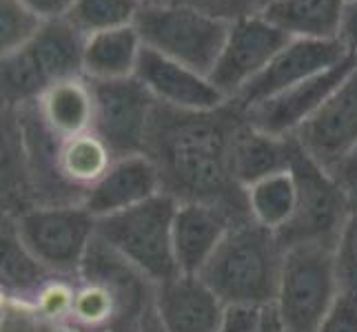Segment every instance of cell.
Here are the masks:
<instances>
[{"label": "cell", "instance_id": "cell-1", "mask_svg": "<svg viewBox=\"0 0 357 332\" xmlns=\"http://www.w3.org/2000/svg\"><path fill=\"white\" fill-rule=\"evenodd\" d=\"M229 104L208 113L169 109L155 104L144 155L155 164L162 193L178 202H204L229 208L238 217H249L244 189L231 177V140L240 116L233 102L231 116H225ZM251 219V217H249Z\"/></svg>", "mask_w": 357, "mask_h": 332}, {"label": "cell", "instance_id": "cell-2", "mask_svg": "<svg viewBox=\"0 0 357 332\" xmlns=\"http://www.w3.org/2000/svg\"><path fill=\"white\" fill-rule=\"evenodd\" d=\"M153 281L96 237L78 275L73 277L65 330L135 332L153 310Z\"/></svg>", "mask_w": 357, "mask_h": 332}, {"label": "cell", "instance_id": "cell-3", "mask_svg": "<svg viewBox=\"0 0 357 332\" xmlns=\"http://www.w3.org/2000/svg\"><path fill=\"white\" fill-rule=\"evenodd\" d=\"M282 257L284 248L275 232L242 219L227 230L198 277L227 308H266L275 301Z\"/></svg>", "mask_w": 357, "mask_h": 332}, {"label": "cell", "instance_id": "cell-4", "mask_svg": "<svg viewBox=\"0 0 357 332\" xmlns=\"http://www.w3.org/2000/svg\"><path fill=\"white\" fill-rule=\"evenodd\" d=\"M84 38L69 20L43 22L20 52L0 63V104L20 111L56 82L82 76Z\"/></svg>", "mask_w": 357, "mask_h": 332}, {"label": "cell", "instance_id": "cell-5", "mask_svg": "<svg viewBox=\"0 0 357 332\" xmlns=\"http://www.w3.org/2000/svg\"><path fill=\"white\" fill-rule=\"evenodd\" d=\"M176 208V198L158 193L127 211L96 219V237L138 268L155 286L167 284L180 275L171 242Z\"/></svg>", "mask_w": 357, "mask_h": 332}, {"label": "cell", "instance_id": "cell-6", "mask_svg": "<svg viewBox=\"0 0 357 332\" xmlns=\"http://www.w3.org/2000/svg\"><path fill=\"white\" fill-rule=\"evenodd\" d=\"M340 294L333 248L317 244L284 248L273 310L287 332H315Z\"/></svg>", "mask_w": 357, "mask_h": 332}, {"label": "cell", "instance_id": "cell-7", "mask_svg": "<svg viewBox=\"0 0 357 332\" xmlns=\"http://www.w3.org/2000/svg\"><path fill=\"white\" fill-rule=\"evenodd\" d=\"M144 47L208 76L229 35L231 22L184 5H144L135 16Z\"/></svg>", "mask_w": 357, "mask_h": 332}, {"label": "cell", "instance_id": "cell-8", "mask_svg": "<svg viewBox=\"0 0 357 332\" xmlns=\"http://www.w3.org/2000/svg\"><path fill=\"white\" fill-rule=\"evenodd\" d=\"M291 171L298 184V211L291 224L278 235L282 248L298 244H317L335 248L340 230L349 213L351 189L306 155L300 146L291 159Z\"/></svg>", "mask_w": 357, "mask_h": 332}, {"label": "cell", "instance_id": "cell-9", "mask_svg": "<svg viewBox=\"0 0 357 332\" xmlns=\"http://www.w3.org/2000/svg\"><path fill=\"white\" fill-rule=\"evenodd\" d=\"M31 255L58 277H76L96 239V217L82 204H33L16 219Z\"/></svg>", "mask_w": 357, "mask_h": 332}, {"label": "cell", "instance_id": "cell-10", "mask_svg": "<svg viewBox=\"0 0 357 332\" xmlns=\"http://www.w3.org/2000/svg\"><path fill=\"white\" fill-rule=\"evenodd\" d=\"M93 95L91 131L102 140L114 159L144 153L155 111V97L131 76L120 80H89Z\"/></svg>", "mask_w": 357, "mask_h": 332}, {"label": "cell", "instance_id": "cell-11", "mask_svg": "<svg viewBox=\"0 0 357 332\" xmlns=\"http://www.w3.org/2000/svg\"><path fill=\"white\" fill-rule=\"evenodd\" d=\"M289 40L291 35L268 22L262 14L233 20L208 80L233 100L253 78L260 76Z\"/></svg>", "mask_w": 357, "mask_h": 332}, {"label": "cell", "instance_id": "cell-12", "mask_svg": "<svg viewBox=\"0 0 357 332\" xmlns=\"http://www.w3.org/2000/svg\"><path fill=\"white\" fill-rule=\"evenodd\" d=\"M357 67V56L351 52L347 58L317 76L302 80L293 87L255 102L242 111V118L249 127L262 131L273 138H293L298 129L309 120L322 102L349 78Z\"/></svg>", "mask_w": 357, "mask_h": 332}, {"label": "cell", "instance_id": "cell-13", "mask_svg": "<svg viewBox=\"0 0 357 332\" xmlns=\"http://www.w3.org/2000/svg\"><path fill=\"white\" fill-rule=\"evenodd\" d=\"M293 138L313 162L335 173L357 146V67Z\"/></svg>", "mask_w": 357, "mask_h": 332}, {"label": "cell", "instance_id": "cell-14", "mask_svg": "<svg viewBox=\"0 0 357 332\" xmlns=\"http://www.w3.org/2000/svg\"><path fill=\"white\" fill-rule=\"evenodd\" d=\"M349 54L351 49L344 45L342 38H291L260 76L246 84L231 102H236L238 109L262 102L266 97L293 87V84L309 80L317 73L335 67Z\"/></svg>", "mask_w": 357, "mask_h": 332}, {"label": "cell", "instance_id": "cell-15", "mask_svg": "<svg viewBox=\"0 0 357 332\" xmlns=\"http://www.w3.org/2000/svg\"><path fill=\"white\" fill-rule=\"evenodd\" d=\"M133 76L149 89L155 102L169 109L189 111V113H208V111H218L231 102L208 80V76H202V73L184 67L149 47H142Z\"/></svg>", "mask_w": 357, "mask_h": 332}, {"label": "cell", "instance_id": "cell-16", "mask_svg": "<svg viewBox=\"0 0 357 332\" xmlns=\"http://www.w3.org/2000/svg\"><path fill=\"white\" fill-rule=\"evenodd\" d=\"M242 219L229 208L204 202H178L171 242L180 275H200L227 230Z\"/></svg>", "mask_w": 357, "mask_h": 332}, {"label": "cell", "instance_id": "cell-17", "mask_svg": "<svg viewBox=\"0 0 357 332\" xmlns=\"http://www.w3.org/2000/svg\"><path fill=\"white\" fill-rule=\"evenodd\" d=\"M153 308L165 332H218L227 306L198 275H178L155 288Z\"/></svg>", "mask_w": 357, "mask_h": 332}, {"label": "cell", "instance_id": "cell-18", "mask_svg": "<svg viewBox=\"0 0 357 332\" xmlns=\"http://www.w3.org/2000/svg\"><path fill=\"white\" fill-rule=\"evenodd\" d=\"M158 193H162L158 168L144 153H138L114 159L107 173L87 189L82 206L100 219L138 206Z\"/></svg>", "mask_w": 357, "mask_h": 332}, {"label": "cell", "instance_id": "cell-19", "mask_svg": "<svg viewBox=\"0 0 357 332\" xmlns=\"http://www.w3.org/2000/svg\"><path fill=\"white\" fill-rule=\"evenodd\" d=\"M295 149V138H273L249 127L242 118L231 140V177L240 189H249L268 175L289 171Z\"/></svg>", "mask_w": 357, "mask_h": 332}, {"label": "cell", "instance_id": "cell-20", "mask_svg": "<svg viewBox=\"0 0 357 332\" xmlns=\"http://www.w3.org/2000/svg\"><path fill=\"white\" fill-rule=\"evenodd\" d=\"M58 275L47 270L18 235L14 219H0V294L36 306Z\"/></svg>", "mask_w": 357, "mask_h": 332}, {"label": "cell", "instance_id": "cell-21", "mask_svg": "<svg viewBox=\"0 0 357 332\" xmlns=\"http://www.w3.org/2000/svg\"><path fill=\"white\" fill-rule=\"evenodd\" d=\"M33 206L18 111L0 104V219H16Z\"/></svg>", "mask_w": 357, "mask_h": 332}, {"label": "cell", "instance_id": "cell-22", "mask_svg": "<svg viewBox=\"0 0 357 332\" xmlns=\"http://www.w3.org/2000/svg\"><path fill=\"white\" fill-rule=\"evenodd\" d=\"M40 122L49 133L60 140H69L91 131L93 95L91 84L84 76L60 80L49 87L33 104Z\"/></svg>", "mask_w": 357, "mask_h": 332}, {"label": "cell", "instance_id": "cell-23", "mask_svg": "<svg viewBox=\"0 0 357 332\" xmlns=\"http://www.w3.org/2000/svg\"><path fill=\"white\" fill-rule=\"evenodd\" d=\"M140 33L133 24L98 31L84 38L82 76L87 80H120L135 73L142 52Z\"/></svg>", "mask_w": 357, "mask_h": 332}, {"label": "cell", "instance_id": "cell-24", "mask_svg": "<svg viewBox=\"0 0 357 332\" xmlns=\"http://www.w3.org/2000/svg\"><path fill=\"white\" fill-rule=\"evenodd\" d=\"M349 0H275L260 14L291 38H340Z\"/></svg>", "mask_w": 357, "mask_h": 332}, {"label": "cell", "instance_id": "cell-25", "mask_svg": "<svg viewBox=\"0 0 357 332\" xmlns=\"http://www.w3.org/2000/svg\"><path fill=\"white\" fill-rule=\"evenodd\" d=\"M246 211L257 226L271 232H280L291 224L298 211V184H295L293 171H280L260 182L244 189Z\"/></svg>", "mask_w": 357, "mask_h": 332}, {"label": "cell", "instance_id": "cell-26", "mask_svg": "<svg viewBox=\"0 0 357 332\" xmlns=\"http://www.w3.org/2000/svg\"><path fill=\"white\" fill-rule=\"evenodd\" d=\"M112 162V153H109V149L93 131H87L69 140H60L58 144V173L65 180L67 187L82 195V200L87 189L93 187L107 173Z\"/></svg>", "mask_w": 357, "mask_h": 332}, {"label": "cell", "instance_id": "cell-27", "mask_svg": "<svg viewBox=\"0 0 357 332\" xmlns=\"http://www.w3.org/2000/svg\"><path fill=\"white\" fill-rule=\"evenodd\" d=\"M138 11L140 5L135 0H76L67 20L80 33L91 35L133 24Z\"/></svg>", "mask_w": 357, "mask_h": 332}, {"label": "cell", "instance_id": "cell-28", "mask_svg": "<svg viewBox=\"0 0 357 332\" xmlns=\"http://www.w3.org/2000/svg\"><path fill=\"white\" fill-rule=\"evenodd\" d=\"M40 24L43 22L29 14L20 0H0V63L20 52L40 29Z\"/></svg>", "mask_w": 357, "mask_h": 332}, {"label": "cell", "instance_id": "cell-29", "mask_svg": "<svg viewBox=\"0 0 357 332\" xmlns=\"http://www.w3.org/2000/svg\"><path fill=\"white\" fill-rule=\"evenodd\" d=\"M335 270L342 294L357 299V189H351L349 213L335 242Z\"/></svg>", "mask_w": 357, "mask_h": 332}, {"label": "cell", "instance_id": "cell-30", "mask_svg": "<svg viewBox=\"0 0 357 332\" xmlns=\"http://www.w3.org/2000/svg\"><path fill=\"white\" fill-rule=\"evenodd\" d=\"M169 5H184L193 7L198 11H204L208 16L222 18L227 22L240 20L244 16L260 14L257 9V0H165Z\"/></svg>", "mask_w": 357, "mask_h": 332}, {"label": "cell", "instance_id": "cell-31", "mask_svg": "<svg viewBox=\"0 0 357 332\" xmlns=\"http://www.w3.org/2000/svg\"><path fill=\"white\" fill-rule=\"evenodd\" d=\"M315 332H357V299L340 294Z\"/></svg>", "mask_w": 357, "mask_h": 332}, {"label": "cell", "instance_id": "cell-32", "mask_svg": "<svg viewBox=\"0 0 357 332\" xmlns=\"http://www.w3.org/2000/svg\"><path fill=\"white\" fill-rule=\"evenodd\" d=\"M262 308H249V306H231L227 308L225 322L218 332H260Z\"/></svg>", "mask_w": 357, "mask_h": 332}, {"label": "cell", "instance_id": "cell-33", "mask_svg": "<svg viewBox=\"0 0 357 332\" xmlns=\"http://www.w3.org/2000/svg\"><path fill=\"white\" fill-rule=\"evenodd\" d=\"M20 3L40 22H56L69 18L76 0H20Z\"/></svg>", "mask_w": 357, "mask_h": 332}, {"label": "cell", "instance_id": "cell-34", "mask_svg": "<svg viewBox=\"0 0 357 332\" xmlns=\"http://www.w3.org/2000/svg\"><path fill=\"white\" fill-rule=\"evenodd\" d=\"M340 38L357 56V0H349L347 9H344L342 27H340Z\"/></svg>", "mask_w": 357, "mask_h": 332}, {"label": "cell", "instance_id": "cell-35", "mask_svg": "<svg viewBox=\"0 0 357 332\" xmlns=\"http://www.w3.org/2000/svg\"><path fill=\"white\" fill-rule=\"evenodd\" d=\"M347 189H357V146L349 153V157L340 164V168L333 173Z\"/></svg>", "mask_w": 357, "mask_h": 332}, {"label": "cell", "instance_id": "cell-36", "mask_svg": "<svg viewBox=\"0 0 357 332\" xmlns=\"http://www.w3.org/2000/svg\"><path fill=\"white\" fill-rule=\"evenodd\" d=\"M260 332H287V328L282 326V322L278 319L273 306H266L262 308V317H260Z\"/></svg>", "mask_w": 357, "mask_h": 332}, {"label": "cell", "instance_id": "cell-37", "mask_svg": "<svg viewBox=\"0 0 357 332\" xmlns=\"http://www.w3.org/2000/svg\"><path fill=\"white\" fill-rule=\"evenodd\" d=\"M135 332H165V330H162V326H160V322H158L155 308L142 319V324L138 326V330H135Z\"/></svg>", "mask_w": 357, "mask_h": 332}, {"label": "cell", "instance_id": "cell-38", "mask_svg": "<svg viewBox=\"0 0 357 332\" xmlns=\"http://www.w3.org/2000/svg\"><path fill=\"white\" fill-rule=\"evenodd\" d=\"M140 7H144V5H160V3H165V0H135Z\"/></svg>", "mask_w": 357, "mask_h": 332}, {"label": "cell", "instance_id": "cell-39", "mask_svg": "<svg viewBox=\"0 0 357 332\" xmlns=\"http://www.w3.org/2000/svg\"><path fill=\"white\" fill-rule=\"evenodd\" d=\"M271 3H275V0H257V9L262 11V9H264L266 5H271Z\"/></svg>", "mask_w": 357, "mask_h": 332}]
</instances>
